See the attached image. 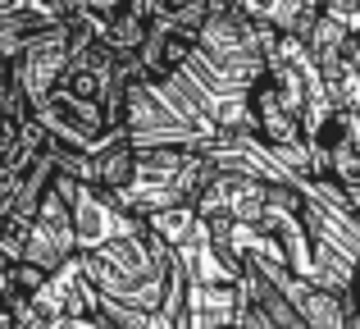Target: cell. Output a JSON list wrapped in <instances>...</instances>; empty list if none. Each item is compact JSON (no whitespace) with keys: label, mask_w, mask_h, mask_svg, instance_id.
Returning a JSON list of instances; mask_svg holds the SVG:
<instances>
[{"label":"cell","mask_w":360,"mask_h":329,"mask_svg":"<svg viewBox=\"0 0 360 329\" xmlns=\"http://www.w3.org/2000/svg\"><path fill=\"white\" fill-rule=\"evenodd\" d=\"M192 51H196L192 27L174 23V18H150L146 42H141L137 60H132V73H137V82H165L192 60Z\"/></svg>","instance_id":"1"},{"label":"cell","mask_w":360,"mask_h":329,"mask_svg":"<svg viewBox=\"0 0 360 329\" xmlns=\"http://www.w3.org/2000/svg\"><path fill=\"white\" fill-rule=\"evenodd\" d=\"M14 297H18V293H14V266H9V261L0 256V311H5V306L14 302Z\"/></svg>","instance_id":"2"},{"label":"cell","mask_w":360,"mask_h":329,"mask_svg":"<svg viewBox=\"0 0 360 329\" xmlns=\"http://www.w3.org/2000/svg\"><path fill=\"white\" fill-rule=\"evenodd\" d=\"M91 9H96V14H105V9H115V5H123V0H87Z\"/></svg>","instance_id":"3"},{"label":"cell","mask_w":360,"mask_h":329,"mask_svg":"<svg viewBox=\"0 0 360 329\" xmlns=\"http://www.w3.org/2000/svg\"><path fill=\"white\" fill-rule=\"evenodd\" d=\"M0 5H14V0H0Z\"/></svg>","instance_id":"4"},{"label":"cell","mask_w":360,"mask_h":329,"mask_svg":"<svg viewBox=\"0 0 360 329\" xmlns=\"http://www.w3.org/2000/svg\"><path fill=\"white\" fill-rule=\"evenodd\" d=\"M201 5H205V0H201Z\"/></svg>","instance_id":"5"}]
</instances>
